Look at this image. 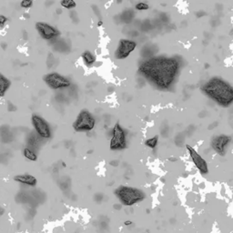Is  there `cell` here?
Wrapping results in <instances>:
<instances>
[{
    "mask_svg": "<svg viewBox=\"0 0 233 233\" xmlns=\"http://www.w3.org/2000/svg\"><path fill=\"white\" fill-rule=\"evenodd\" d=\"M180 68V60L175 57H151L140 63L138 73L155 88L167 91L175 85Z\"/></svg>",
    "mask_w": 233,
    "mask_h": 233,
    "instance_id": "6da1fadb",
    "label": "cell"
},
{
    "mask_svg": "<svg viewBox=\"0 0 233 233\" xmlns=\"http://www.w3.org/2000/svg\"><path fill=\"white\" fill-rule=\"evenodd\" d=\"M200 89L205 96L222 108H229L233 103L232 86L220 77L209 78L201 86Z\"/></svg>",
    "mask_w": 233,
    "mask_h": 233,
    "instance_id": "7a4b0ae2",
    "label": "cell"
},
{
    "mask_svg": "<svg viewBox=\"0 0 233 233\" xmlns=\"http://www.w3.org/2000/svg\"><path fill=\"white\" fill-rule=\"evenodd\" d=\"M115 195L124 206H133L146 199V194L139 189L120 186L115 190Z\"/></svg>",
    "mask_w": 233,
    "mask_h": 233,
    "instance_id": "3957f363",
    "label": "cell"
},
{
    "mask_svg": "<svg viewBox=\"0 0 233 233\" xmlns=\"http://www.w3.org/2000/svg\"><path fill=\"white\" fill-rule=\"evenodd\" d=\"M95 125L96 119L93 115L89 111L83 109L79 112L77 119L73 123V128L77 132H89L95 128Z\"/></svg>",
    "mask_w": 233,
    "mask_h": 233,
    "instance_id": "277c9868",
    "label": "cell"
},
{
    "mask_svg": "<svg viewBox=\"0 0 233 233\" xmlns=\"http://www.w3.org/2000/svg\"><path fill=\"white\" fill-rule=\"evenodd\" d=\"M109 148L113 151L123 150L127 148V137L124 128L116 123L112 129V137Z\"/></svg>",
    "mask_w": 233,
    "mask_h": 233,
    "instance_id": "5b68a950",
    "label": "cell"
},
{
    "mask_svg": "<svg viewBox=\"0 0 233 233\" xmlns=\"http://www.w3.org/2000/svg\"><path fill=\"white\" fill-rule=\"evenodd\" d=\"M43 80L49 87L55 90L68 88L71 86L70 80L57 72H52L45 75L43 77Z\"/></svg>",
    "mask_w": 233,
    "mask_h": 233,
    "instance_id": "8992f818",
    "label": "cell"
},
{
    "mask_svg": "<svg viewBox=\"0 0 233 233\" xmlns=\"http://www.w3.org/2000/svg\"><path fill=\"white\" fill-rule=\"evenodd\" d=\"M31 122L34 127L36 133L44 139H49L51 137V128L49 124L45 119L37 114H33L31 116Z\"/></svg>",
    "mask_w": 233,
    "mask_h": 233,
    "instance_id": "52a82bcc",
    "label": "cell"
},
{
    "mask_svg": "<svg viewBox=\"0 0 233 233\" xmlns=\"http://www.w3.org/2000/svg\"><path fill=\"white\" fill-rule=\"evenodd\" d=\"M36 30L37 31L41 38L48 41L54 40L57 37H58L60 35V32L57 28L51 26L50 24L46 22H37Z\"/></svg>",
    "mask_w": 233,
    "mask_h": 233,
    "instance_id": "ba28073f",
    "label": "cell"
},
{
    "mask_svg": "<svg viewBox=\"0 0 233 233\" xmlns=\"http://www.w3.org/2000/svg\"><path fill=\"white\" fill-rule=\"evenodd\" d=\"M137 48V43L130 39H120L119 46L115 51V58L116 59L127 58Z\"/></svg>",
    "mask_w": 233,
    "mask_h": 233,
    "instance_id": "9c48e42d",
    "label": "cell"
},
{
    "mask_svg": "<svg viewBox=\"0 0 233 233\" xmlns=\"http://www.w3.org/2000/svg\"><path fill=\"white\" fill-rule=\"evenodd\" d=\"M231 141V137L228 135H218L215 136L211 142L214 151L220 156H225L226 149Z\"/></svg>",
    "mask_w": 233,
    "mask_h": 233,
    "instance_id": "30bf717a",
    "label": "cell"
},
{
    "mask_svg": "<svg viewBox=\"0 0 233 233\" xmlns=\"http://www.w3.org/2000/svg\"><path fill=\"white\" fill-rule=\"evenodd\" d=\"M186 148H187V150L190 153V156L194 163V165L196 166V168L199 170V171L202 174V175H206L208 173V164L205 161V159L197 152V150L192 148L190 145H186Z\"/></svg>",
    "mask_w": 233,
    "mask_h": 233,
    "instance_id": "8fae6325",
    "label": "cell"
},
{
    "mask_svg": "<svg viewBox=\"0 0 233 233\" xmlns=\"http://www.w3.org/2000/svg\"><path fill=\"white\" fill-rule=\"evenodd\" d=\"M14 180L16 182L21 183V184H25L28 186H30V187H35L37 183V179L29 174H23V175H16L14 177Z\"/></svg>",
    "mask_w": 233,
    "mask_h": 233,
    "instance_id": "7c38bea8",
    "label": "cell"
},
{
    "mask_svg": "<svg viewBox=\"0 0 233 233\" xmlns=\"http://www.w3.org/2000/svg\"><path fill=\"white\" fill-rule=\"evenodd\" d=\"M11 87V81L4 76L2 73H0V98L5 97L7 91Z\"/></svg>",
    "mask_w": 233,
    "mask_h": 233,
    "instance_id": "4fadbf2b",
    "label": "cell"
},
{
    "mask_svg": "<svg viewBox=\"0 0 233 233\" xmlns=\"http://www.w3.org/2000/svg\"><path fill=\"white\" fill-rule=\"evenodd\" d=\"M81 57H82V59H83L84 63L88 66H92L96 62V57L94 56V54H92L88 50H86L85 52H83Z\"/></svg>",
    "mask_w": 233,
    "mask_h": 233,
    "instance_id": "5bb4252c",
    "label": "cell"
},
{
    "mask_svg": "<svg viewBox=\"0 0 233 233\" xmlns=\"http://www.w3.org/2000/svg\"><path fill=\"white\" fill-rule=\"evenodd\" d=\"M156 52H158V49L154 50V46H145L142 49V51H141V55H142L143 58H149L153 57V55Z\"/></svg>",
    "mask_w": 233,
    "mask_h": 233,
    "instance_id": "9a60e30c",
    "label": "cell"
},
{
    "mask_svg": "<svg viewBox=\"0 0 233 233\" xmlns=\"http://www.w3.org/2000/svg\"><path fill=\"white\" fill-rule=\"evenodd\" d=\"M23 155H24V157L27 159H28L30 161H37V155L35 153L34 150H32L29 148H25L24 149H23Z\"/></svg>",
    "mask_w": 233,
    "mask_h": 233,
    "instance_id": "2e32d148",
    "label": "cell"
},
{
    "mask_svg": "<svg viewBox=\"0 0 233 233\" xmlns=\"http://www.w3.org/2000/svg\"><path fill=\"white\" fill-rule=\"evenodd\" d=\"M133 17H134V12L132 9H128V10L124 11L120 16L121 20L124 23H127V24H128V23H130L132 21Z\"/></svg>",
    "mask_w": 233,
    "mask_h": 233,
    "instance_id": "e0dca14e",
    "label": "cell"
},
{
    "mask_svg": "<svg viewBox=\"0 0 233 233\" xmlns=\"http://www.w3.org/2000/svg\"><path fill=\"white\" fill-rule=\"evenodd\" d=\"M60 5L62 7H64L66 9H73L77 6L75 0H61Z\"/></svg>",
    "mask_w": 233,
    "mask_h": 233,
    "instance_id": "ac0fdd59",
    "label": "cell"
},
{
    "mask_svg": "<svg viewBox=\"0 0 233 233\" xmlns=\"http://www.w3.org/2000/svg\"><path fill=\"white\" fill-rule=\"evenodd\" d=\"M158 136H154L153 137H150V138H148L147 140L145 141V145L149 148V149H155L158 145Z\"/></svg>",
    "mask_w": 233,
    "mask_h": 233,
    "instance_id": "d6986e66",
    "label": "cell"
},
{
    "mask_svg": "<svg viewBox=\"0 0 233 233\" xmlns=\"http://www.w3.org/2000/svg\"><path fill=\"white\" fill-rule=\"evenodd\" d=\"M184 139H185V135L183 133H178L174 139V142L178 147H181L184 142Z\"/></svg>",
    "mask_w": 233,
    "mask_h": 233,
    "instance_id": "ffe728a7",
    "label": "cell"
},
{
    "mask_svg": "<svg viewBox=\"0 0 233 233\" xmlns=\"http://www.w3.org/2000/svg\"><path fill=\"white\" fill-rule=\"evenodd\" d=\"M135 8H136V10H137V11H145V10H148V9L149 8V6L147 3L139 2V3L136 4Z\"/></svg>",
    "mask_w": 233,
    "mask_h": 233,
    "instance_id": "44dd1931",
    "label": "cell"
},
{
    "mask_svg": "<svg viewBox=\"0 0 233 233\" xmlns=\"http://www.w3.org/2000/svg\"><path fill=\"white\" fill-rule=\"evenodd\" d=\"M33 6V0H22L20 2V7L24 9H28Z\"/></svg>",
    "mask_w": 233,
    "mask_h": 233,
    "instance_id": "7402d4cb",
    "label": "cell"
},
{
    "mask_svg": "<svg viewBox=\"0 0 233 233\" xmlns=\"http://www.w3.org/2000/svg\"><path fill=\"white\" fill-rule=\"evenodd\" d=\"M7 20H8V18H7L6 16L0 15V28H4V27L6 26V24H7Z\"/></svg>",
    "mask_w": 233,
    "mask_h": 233,
    "instance_id": "603a6c76",
    "label": "cell"
},
{
    "mask_svg": "<svg viewBox=\"0 0 233 233\" xmlns=\"http://www.w3.org/2000/svg\"><path fill=\"white\" fill-rule=\"evenodd\" d=\"M94 200L98 203H100L103 200V194L101 193H98L94 196Z\"/></svg>",
    "mask_w": 233,
    "mask_h": 233,
    "instance_id": "cb8c5ba5",
    "label": "cell"
},
{
    "mask_svg": "<svg viewBox=\"0 0 233 233\" xmlns=\"http://www.w3.org/2000/svg\"><path fill=\"white\" fill-rule=\"evenodd\" d=\"M70 17H71L73 22H75V23L78 22V15H77V13L75 11H71L70 12Z\"/></svg>",
    "mask_w": 233,
    "mask_h": 233,
    "instance_id": "d4e9b609",
    "label": "cell"
},
{
    "mask_svg": "<svg viewBox=\"0 0 233 233\" xmlns=\"http://www.w3.org/2000/svg\"><path fill=\"white\" fill-rule=\"evenodd\" d=\"M161 135H162L163 137H165L169 136V126H165L164 128H162Z\"/></svg>",
    "mask_w": 233,
    "mask_h": 233,
    "instance_id": "484cf974",
    "label": "cell"
},
{
    "mask_svg": "<svg viewBox=\"0 0 233 233\" xmlns=\"http://www.w3.org/2000/svg\"><path fill=\"white\" fill-rule=\"evenodd\" d=\"M7 109L8 111H16V108L10 102H8V107H7Z\"/></svg>",
    "mask_w": 233,
    "mask_h": 233,
    "instance_id": "4316f807",
    "label": "cell"
},
{
    "mask_svg": "<svg viewBox=\"0 0 233 233\" xmlns=\"http://www.w3.org/2000/svg\"><path fill=\"white\" fill-rule=\"evenodd\" d=\"M218 125H219V122H217V121H215L214 123H212L211 125H209L208 126V130H211V129H213V128H215L216 127H218Z\"/></svg>",
    "mask_w": 233,
    "mask_h": 233,
    "instance_id": "83f0119b",
    "label": "cell"
},
{
    "mask_svg": "<svg viewBox=\"0 0 233 233\" xmlns=\"http://www.w3.org/2000/svg\"><path fill=\"white\" fill-rule=\"evenodd\" d=\"M119 160H112V161H110L109 162V165H111V166H113V167H116V166H118L119 165Z\"/></svg>",
    "mask_w": 233,
    "mask_h": 233,
    "instance_id": "f1b7e54d",
    "label": "cell"
},
{
    "mask_svg": "<svg viewBox=\"0 0 233 233\" xmlns=\"http://www.w3.org/2000/svg\"><path fill=\"white\" fill-rule=\"evenodd\" d=\"M113 208H114V209H116V211H120L122 208V206L120 204H114Z\"/></svg>",
    "mask_w": 233,
    "mask_h": 233,
    "instance_id": "f546056e",
    "label": "cell"
},
{
    "mask_svg": "<svg viewBox=\"0 0 233 233\" xmlns=\"http://www.w3.org/2000/svg\"><path fill=\"white\" fill-rule=\"evenodd\" d=\"M205 15H206V13L203 12V11H199L198 13H196V16H197L198 17H201V16H205Z\"/></svg>",
    "mask_w": 233,
    "mask_h": 233,
    "instance_id": "4dcf8cb0",
    "label": "cell"
},
{
    "mask_svg": "<svg viewBox=\"0 0 233 233\" xmlns=\"http://www.w3.org/2000/svg\"><path fill=\"white\" fill-rule=\"evenodd\" d=\"M131 224H132V222H131L130 220H127V221L124 222V225H125V226H129V225H131Z\"/></svg>",
    "mask_w": 233,
    "mask_h": 233,
    "instance_id": "1f68e13d",
    "label": "cell"
},
{
    "mask_svg": "<svg viewBox=\"0 0 233 233\" xmlns=\"http://www.w3.org/2000/svg\"><path fill=\"white\" fill-rule=\"evenodd\" d=\"M4 213H5V209L3 208H0V216L4 215Z\"/></svg>",
    "mask_w": 233,
    "mask_h": 233,
    "instance_id": "d6a6232c",
    "label": "cell"
},
{
    "mask_svg": "<svg viewBox=\"0 0 233 233\" xmlns=\"http://www.w3.org/2000/svg\"><path fill=\"white\" fill-rule=\"evenodd\" d=\"M102 25H103V21H102V20H99V21L98 22V26H99V27H101Z\"/></svg>",
    "mask_w": 233,
    "mask_h": 233,
    "instance_id": "836d02e7",
    "label": "cell"
},
{
    "mask_svg": "<svg viewBox=\"0 0 233 233\" xmlns=\"http://www.w3.org/2000/svg\"><path fill=\"white\" fill-rule=\"evenodd\" d=\"M61 13H62L61 9H57V14H61Z\"/></svg>",
    "mask_w": 233,
    "mask_h": 233,
    "instance_id": "e575fe53",
    "label": "cell"
},
{
    "mask_svg": "<svg viewBox=\"0 0 233 233\" xmlns=\"http://www.w3.org/2000/svg\"><path fill=\"white\" fill-rule=\"evenodd\" d=\"M170 161H176L177 160L176 158H170Z\"/></svg>",
    "mask_w": 233,
    "mask_h": 233,
    "instance_id": "d590c367",
    "label": "cell"
},
{
    "mask_svg": "<svg viewBox=\"0 0 233 233\" xmlns=\"http://www.w3.org/2000/svg\"><path fill=\"white\" fill-rule=\"evenodd\" d=\"M205 67H206V68H208V67H209V65H208V64H206V66H205Z\"/></svg>",
    "mask_w": 233,
    "mask_h": 233,
    "instance_id": "8d00e7d4",
    "label": "cell"
},
{
    "mask_svg": "<svg viewBox=\"0 0 233 233\" xmlns=\"http://www.w3.org/2000/svg\"><path fill=\"white\" fill-rule=\"evenodd\" d=\"M121 1L122 0H118V3H121Z\"/></svg>",
    "mask_w": 233,
    "mask_h": 233,
    "instance_id": "74e56055",
    "label": "cell"
}]
</instances>
